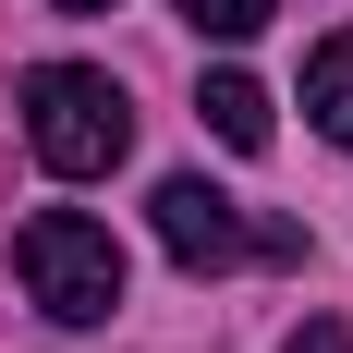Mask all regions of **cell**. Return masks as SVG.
<instances>
[{
    "label": "cell",
    "mask_w": 353,
    "mask_h": 353,
    "mask_svg": "<svg viewBox=\"0 0 353 353\" xmlns=\"http://www.w3.org/2000/svg\"><path fill=\"white\" fill-rule=\"evenodd\" d=\"M25 146H37V171L98 183V171H122L134 110H122V85H110V73H85V61H37V73H25Z\"/></svg>",
    "instance_id": "1"
},
{
    "label": "cell",
    "mask_w": 353,
    "mask_h": 353,
    "mask_svg": "<svg viewBox=\"0 0 353 353\" xmlns=\"http://www.w3.org/2000/svg\"><path fill=\"white\" fill-rule=\"evenodd\" d=\"M12 268H25V292L61 329L122 317V244H110V219H85V208H37L25 232H12Z\"/></svg>",
    "instance_id": "2"
},
{
    "label": "cell",
    "mask_w": 353,
    "mask_h": 353,
    "mask_svg": "<svg viewBox=\"0 0 353 353\" xmlns=\"http://www.w3.org/2000/svg\"><path fill=\"white\" fill-rule=\"evenodd\" d=\"M146 219H159V244H171V268H195V281H219V268H244L256 256V219L219 195V183H195V171H171L159 195H146Z\"/></svg>",
    "instance_id": "3"
},
{
    "label": "cell",
    "mask_w": 353,
    "mask_h": 353,
    "mask_svg": "<svg viewBox=\"0 0 353 353\" xmlns=\"http://www.w3.org/2000/svg\"><path fill=\"white\" fill-rule=\"evenodd\" d=\"M305 122L353 159V37H317L305 49Z\"/></svg>",
    "instance_id": "4"
},
{
    "label": "cell",
    "mask_w": 353,
    "mask_h": 353,
    "mask_svg": "<svg viewBox=\"0 0 353 353\" xmlns=\"http://www.w3.org/2000/svg\"><path fill=\"white\" fill-rule=\"evenodd\" d=\"M195 122L256 159V146H268V85H256V73H208V85H195Z\"/></svg>",
    "instance_id": "5"
},
{
    "label": "cell",
    "mask_w": 353,
    "mask_h": 353,
    "mask_svg": "<svg viewBox=\"0 0 353 353\" xmlns=\"http://www.w3.org/2000/svg\"><path fill=\"white\" fill-rule=\"evenodd\" d=\"M268 12H281V0H183V25H195V37H256Z\"/></svg>",
    "instance_id": "6"
},
{
    "label": "cell",
    "mask_w": 353,
    "mask_h": 353,
    "mask_svg": "<svg viewBox=\"0 0 353 353\" xmlns=\"http://www.w3.org/2000/svg\"><path fill=\"white\" fill-rule=\"evenodd\" d=\"M292 353H341V329H329V317H305V329H292Z\"/></svg>",
    "instance_id": "7"
},
{
    "label": "cell",
    "mask_w": 353,
    "mask_h": 353,
    "mask_svg": "<svg viewBox=\"0 0 353 353\" xmlns=\"http://www.w3.org/2000/svg\"><path fill=\"white\" fill-rule=\"evenodd\" d=\"M49 12H122V0H49Z\"/></svg>",
    "instance_id": "8"
},
{
    "label": "cell",
    "mask_w": 353,
    "mask_h": 353,
    "mask_svg": "<svg viewBox=\"0 0 353 353\" xmlns=\"http://www.w3.org/2000/svg\"><path fill=\"white\" fill-rule=\"evenodd\" d=\"M341 353H353V341H341Z\"/></svg>",
    "instance_id": "9"
}]
</instances>
